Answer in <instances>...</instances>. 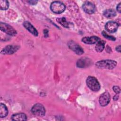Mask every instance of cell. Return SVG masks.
<instances>
[{
    "instance_id": "obj_1",
    "label": "cell",
    "mask_w": 121,
    "mask_h": 121,
    "mask_svg": "<svg viewBox=\"0 0 121 121\" xmlns=\"http://www.w3.org/2000/svg\"><path fill=\"white\" fill-rule=\"evenodd\" d=\"M96 66L99 68L113 69L114 68L116 65L117 62L113 60H101L97 61L96 64Z\"/></svg>"
},
{
    "instance_id": "obj_2",
    "label": "cell",
    "mask_w": 121,
    "mask_h": 121,
    "mask_svg": "<svg viewBox=\"0 0 121 121\" xmlns=\"http://www.w3.org/2000/svg\"><path fill=\"white\" fill-rule=\"evenodd\" d=\"M88 87L93 91H98L100 89V85L97 79L92 76H89L86 80Z\"/></svg>"
},
{
    "instance_id": "obj_3",
    "label": "cell",
    "mask_w": 121,
    "mask_h": 121,
    "mask_svg": "<svg viewBox=\"0 0 121 121\" xmlns=\"http://www.w3.org/2000/svg\"><path fill=\"white\" fill-rule=\"evenodd\" d=\"M65 5L60 1H54L50 5L51 10L56 14H60L64 11L65 9Z\"/></svg>"
},
{
    "instance_id": "obj_4",
    "label": "cell",
    "mask_w": 121,
    "mask_h": 121,
    "mask_svg": "<svg viewBox=\"0 0 121 121\" xmlns=\"http://www.w3.org/2000/svg\"><path fill=\"white\" fill-rule=\"evenodd\" d=\"M31 112L34 115L42 117L45 114V109L43 105L41 104L37 103L32 107L31 109Z\"/></svg>"
},
{
    "instance_id": "obj_5",
    "label": "cell",
    "mask_w": 121,
    "mask_h": 121,
    "mask_svg": "<svg viewBox=\"0 0 121 121\" xmlns=\"http://www.w3.org/2000/svg\"><path fill=\"white\" fill-rule=\"evenodd\" d=\"M0 28L2 31L9 35L15 36L17 35V31L16 30L11 26L5 23L1 22L0 24Z\"/></svg>"
},
{
    "instance_id": "obj_6",
    "label": "cell",
    "mask_w": 121,
    "mask_h": 121,
    "mask_svg": "<svg viewBox=\"0 0 121 121\" xmlns=\"http://www.w3.org/2000/svg\"><path fill=\"white\" fill-rule=\"evenodd\" d=\"M68 44L69 49L74 51L77 54L80 55L84 53L83 48L74 41H70L68 42Z\"/></svg>"
},
{
    "instance_id": "obj_7",
    "label": "cell",
    "mask_w": 121,
    "mask_h": 121,
    "mask_svg": "<svg viewBox=\"0 0 121 121\" xmlns=\"http://www.w3.org/2000/svg\"><path fill=\"white\" fill-rule=\"evenodd\" d=\"M82 8L86 13L89 14H92L95 13L96 10L95 5L93 3L88 1L84 2L82 5Z\"/></svg>"
},
{
    "instance_id": "obj_8",
    "label": "cell",
    "mask_w": 121,
    "mask_h": 121,
    "mask_svg": "<svg viewBox=\"0 0 121 121\" xmlns=\"http://www.w3.org/2000/svg\"><path fill=\"white\" fill-rule=\"evenodd\" d=\"M110 101V95L108 92L105 91L100 96L99 102L102 106H105L109 103Z\"/></svg>"
},
{
    "instance_id": "obj_9",
    "label": "cell",
    "mask_w": 121,
    "mask_h": 121,
    "mask_svg": "<svg viewBox=\"0 0 121 121\" xmlns=\"http://www.w3.org/2000/svg\"><path fill=\"white\" fill-rule=\"evenodd\" d=\"M19 48L18 45H8L4 47L1 51V53L3 54H11L16 52Z\"/></svg>"
},
{
    "instance_id": "obj_10",
    "label": "cell",
    "mask_w": 121,
    "mask_h": 121,
    "mask_svg": "<svg viewBox=\"0 0 121 121\" xmlns=\"http://www.w3.org/2000/svg\"><path fill=\"white\" fill-rule=\"evenodd\" d=\"M119 27V25L117 23L114 21H110L108 22L105 26V28L107 31L109 33H112L115 32Z\"/></svg>"
},
{
    "instance_id": "obj_11",
    "label": "cell",
    "mask_w": 121,
    "mask_h": 121,
    "mask_svg": "<svg viewBox=\"0 0 121 121\" xmlns=\"http://www.w3.org/2000/svg\"><path fill=\"white\" fill-rule=\"evenodd\" d=\"M92 63L91 60L86 57L81 58L78 60L77 62V67L81 68L86 67L89 65H90Z\"/></svg>"
},
{
    "instance_id": "obj_12",
    "label": "cell",
    "mask_w": 121,
    "mask_h": 121,
    "mask_svg": "<svg viewBox=\"0 0 121 121\" xmlns=\"http://www.w3.org/2000/svg\"><path fill=\"white\" fill-rule=\"evenodd\" d=\"M24 26L33 35L37 36L38 35V32L35 27L28 21H24L23 24Z\"/></svg>"
},
{
    "instance_id": "obj_13",
    "label": "cell",
    "mask_w": 121,
    "mask_h": 121,
    "mask_svg": "<svg viewBox=\"0 0 121 121\" xmlns=\"http://www.w3.org/2000/svg\"><path fill=\"white\" fill-rule=\"evenodd\" d=\"M100 41L99 37L96 36L84 37L82 39V41L86 44H94Z\"/></svg>"
},
{
    "instance_id": "obj_14",
    "label": "cell",
    "mask_w": 121,
    "mask_h": 121,
    "mask_svg": "<svg viewBox=\"0 0 121 121\" xmlns=\"http://www.w3.org/2000/svg\"><path fill=\"white\" fill-rule=\"evenodd\" d=\"M11 119L13 121H26L27 120V116L24 113H17L12 115Z\"/></svg>"
},
{
    "instance_id": "obj_15",
    "label": "cell",
    "mask_w": 121,
    "mask_h": 121,
    "mask_svg": "<svg viewBox=\"0 0 121 121\" xmlns=\"http://www.w3.org/2000/svg\"><path fill=\"white\" fill-rule=\"evenodd\" d=\"M8 113V110L5 104L1 103L0 104V117L4 118Z\"/></svg>"
},
{
    "instance_id": "obj_16",
    "label": "cell",
    "mask_w": 121,
    "mask_h": 121,
    "mask_svg": "<svg viewBox=\"0 0 121 121\" xmlns=\"http://www.w3.org/2000/svg\"><path fill=\"white\" fill-rule=\"evenodd\" d=\"M104 15L107 18H112L114 17L116 15V12L113 9H106L104 12Z\"/></svg>"
},
{
    "instance_id": "obj_17",
    "label": "cell",
    "mask_w": 121,
    "mask_h": 121,
    "mask_svg": "<svg viewBox=\"0 0 121 121\" xmlns=\"http://www.w3.org/2000/svg\"><path fill=\"white\" fill-rule=\"evenodd\" d=\"M105 42L104 40L99 41L95 46V50L97 52H101L104 48Z\"/></svg>"
},
{
    "instance_id": "obj_18",
    "label": "cell",
    "mask_w": 121,
    "mask_h": 121,
    "mask_svg": "<svg viewBox=\"0 0 121 121\" xmlns=\"http://www.w3.org/2000/svg\"><path fill=\"white\" fill-rule=\"evenodd\" d=\"M56 21L60 25H61L62 26H63L65 27H69V26L70 23L68 22H67L64 17H61L59 18L56 19Z\"/></svg>"
},
{
    "instance_id": "obj_19",
    "label": "cell",
    "mask_w": 121,
    "mask_h": 121,
    "mask_svg": "<svg viewBox=\"0 0 121 121\" xmlns=\"http://www.w3.org/2000/svg\"><path fill=\"white\" fill-rule=\"evenodd\" d=\"M9 1L5 0H0V9L1 10H6L9 8Z\"/></svg>"
},
{
    "instance_id": "obj_20",
    "label": "cell",
    "mask_w": 121,
    "mask_h": 121,
    "mask_svg": "<svg viewBox=\"0 0 121 121\" xmlns=\"http://www.w3.org/2000/svg\"><path fill=\"white\" fill-rule=\"evenodd\" d=\"M102 35H103V36L106 38V39H108V40H112V41H115V38L114 37H113V36H112V35H108V34H107L104 31H103L102 32Z\"/></svg>"
},
{
    "instance_id": "obj_21",
    "label": "cell",
    "mask_w": 121,
    "mask_h": 121,
    "mask_svg": "<svg viewBox=\"0 0 121 121\" xmlns=\"http://www.w3.org/2000/svg\"><path fill=\"white\" fill-rule=\"evenodd\" d=\"M113 91L117 94H118L120 93L121 92V89L118 86H113V88H112Z\"/></svg>"
},
{
    "instance_id": "obj_22",
    "label": "cell",
    "mask_w": 121,
    "mask_h": 121,
    "mask_svg": "<svg viewBox=\"0 0 121 121\" xmlns=\"http://www.w3.org/2000/svg\"><path fill=\"white\" fill-rule=\"evenodd\" d=\"M117 10L118 11V12L121 13V3H119L118 5L117 6Z\"/></svg>"
},
{
    "instance_id": "obj_23",
    "label": "cell",
    "mask_w": 121,
    "mask_h": 121,
    "mask_svg": "<svg viewBox=\"0 0 121 121\" xmlns=\"http://www.w3.org/2000/svg\"><path fill=\"white\" fill-rule=\"evenodd\" d=\"M38 1L37 0H29L28 1V2L30 4H32V5H35L37 3Z\"/></svg>"
},
{
    "instance_id": "obj_24",
    "label": "cell",
    "mask_w": 121,
    "mask_h": 121,
    "mask_svg": "<svg viewBox=\"0 0 121 121\" xmlns=\"http://www.w3.org/2000/svg\"><path fill=\"white\" fill-rule=\"evenodd\" d=\"M43 33H44V36H45V37H47V36H48V31L47 29L44 30Z\"/></svg>"
},
{
    "instance_id": "obj_25",
    "label": "cell",
    "mask_w": 121,
    "mask_h": 121,
    "mask_svg": "<svg viewBox=\"0 0 121 121\" xmlns=\"http://www.w3.org/2000/svg\"><path fill=\"white\" fill-rule=\"evenodd\" d=\"M116 50L119 52H121V45H119L116 47Z\"/></svg>"
},
{
    "instance_id": "obj_26",
    "label": "cell",
    "mask_w": 121,
    "mask_h": 121,
    "mask_svg": "<svg viewBox=\"0 0 121 121\" xmlns=\"http://www.w3.org/2000/svg\"><path fill=\"white\" fill-rule=\"evenodd\" d=\"M119 98V95H118V94H116L114 97H113V99L114 100H117Z\"/></svg>"
}]
</instances>
